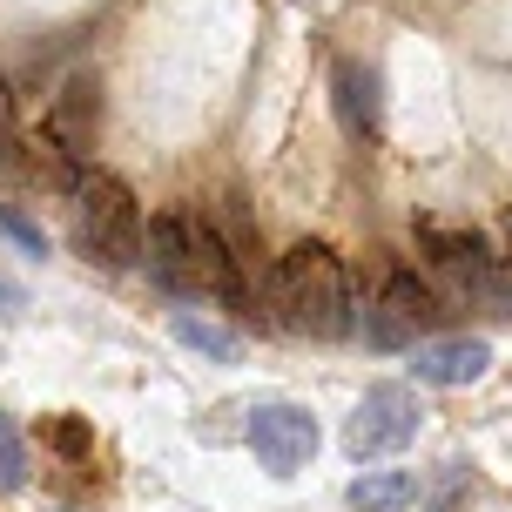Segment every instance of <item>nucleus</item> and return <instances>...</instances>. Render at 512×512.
I'll use <instances>...</instances> for the list:
<instances>
[{
  "instance_id": "2",
  "label": "nucleus",
  "mask_w": 512,
  "mask_h": 512,
  "mask_svg": "<svg viewBox=\"0 0 512 512\" xmlns=\"http://www.w3.org/2000/svg\"><path fill=\"white\" fill-rule=\"evenodd\" d=\"M68 196H75V250L88 263H102V270H128L142 256V203H135V189L115 169L81 162Z\"/></svg>"
},
{
  "instance_id": "10",
  "label": "nucleus",
  "mask_w": 512,
  "mask_h": 512,
  "mask_svg": "<svg viewBox=\"0 0 512 512\" xmlns=\"http://www.w3.org/2000/svg\"><path fill=\"white\" fill-rule=\"evenodd\" d=\"M331 102H337V122L351 142H371L384 122V95H378V68H364V61H337L331 75Z\"/></svg>"
},
{
  "instance_id": "1",
  "label": "nucleus",
  "mask_w": 512,
  "mask_h": 512,
  "mask_svg": "<svg viewBox=\"0 0 512 512\" xmlns=\"http://www.w3.org/2000/svg\"><path fill=\"white\" fill-rule=\"evenodd\" d=\"M277 310L304 337H344L351 331V277L331 243H290L277 256Z\"/></svg>"
},
{
  "instance_id": "6",
  "label": "nucleus",
  "mask_w": 512,
  "mask_h": 512,
  "mask_svg": "<svg viewBox=\"0 0 512 512\" xmlns=\"http://www.w3.org/2000/svg\"><path fill=\"white\" fill-rule=\"evenodd\" d=\"M243 438H250V452H256L263 472L290 479V472H304L310 452H317V418H310L304 405H256Z\"/></svg>"
},
{
  "instance_id": "3",
  "label": "nucleus",
  "mask_w": 512,
  "mask_h": 512,
  "mask_svg": "<svg viewBox=\"0 0 512 512\" xmlns=\"http://www.w3.org/2000/svg\"><path fill=\"white\" fill-rule=\"evenodd\" d=\"M418 243H425V256H432L445 277L459 283L465 297H479V304L492 310V317H512V277L492 263V250L479 243L472 230H445V223H425L418 230Z\"/></svg>"
},
{
  "instance_id": "14",
  "label": "nucleus",
  "mask_w": 512,
  "mask_h": 512,
  "mask_svg": "<svg viewBox=\"0 0 512 512\" xmlns=\"http://www.w3.org/2000/svg\"><path fill=\"white\" fill-rule=\"evenodd\" d=\"M27 486V438L21 425L0 411V492H21Z\"/></svg>"
},
{
  "instance_id": "15",
  "label": "nucleus",
  "mask_w": 512,
  "mask_h": 512,
  "mask_svg": "<svg viewBox=\"0 0 512 512\" xmlns=\"http://www.w3.org/2000/svg\"><path fill=\"white\" fill-rule=\"evenodd\" d=\"M0 230L14 236V243H21L27 256H48V236H41V223H27V216H21L14 203H0Z\"/></svg>"
},
{
  "instance_id": "7",
  "label": "nucleus",
  "mask_w": 512,
  "mask_h": 512,
  "mask_svg": "<svg viewBox=\"0 0 512 512\" xmlns=\"http://www.w3.org/2000/svg\"><path fill=\"white\" fill-rule=\"evenodd\" d=\"M142 250H149V277L169 297H203L196 277V209H162L142 223Z\"/></svg>"
},
{
  "instance_id": "17",
  "label": "nucleus",
  "mask_w": 512,
  "mask_h": 512,
  "mask_svg": "<svg viewBox=\"0 0 512 512\" xmlns=\"http://www.w3.org/2000/svg\"><path fill=\"white\" fill-rule=\"evenodd\" d=\"M21 304H27L21 290H14V283H0V310H21Z\"/></svg>"
},
{
  "instance_id": "16",
  "label": "nucleus",
  "mask_w": 512,
  "mask_h": 512,
  "mask_svg": "<svg viewBox=\"0 0 512 512\" xmlns=\"http://www.w3.org/2000/svg\"><path fill=\"white\" fill-rule=\"evenodd\" d=\"M54 445H61V452H81V445H88V432H81L75 418H61V425H54Z\"/></svg>"
},
{
  "instance_id": "4",
  "label": "nucleus",
  "mask_w": 512,
  "mask_h": 512,
  "mask_svg": "<svg viewBox=\"0 0 512 512\" xmlns=\"http://www.w3.org/2000/svg\"><path fill=\"white\" fill-rule=\"evenodd\" d=\"M418 398H411L405 384H371L358 398V411L344 418V452L351 459H384V452H405L411 438H418Z\"/></svg>"
},
{
  "instance_id": "12",
  "label": "nucleus",
  "mask_w": 512,
  "mask_h": 512,
  "mask_svg": "<svg viewBox=\"0 0 512 512\" xmlns=\"http://www.w3.org/2000/svg\"><path fill=\"white\" fill-rule=\"evenodd\" d=\"M176 344H189V351H203V358H216V364H236V351H243L236 331L209 324V317H189V310H176Z\"/></svg>"
},
{
  "instance_id": "9",
  "label": "nucleus",
  "mask_w": 512,
  "mask_h": 512,
  "mask_svg": "<svg viewBox=\"0 0 512 512\" xmlns=\"http://www.w3.org/2000/svg\"><path fill=\"white\" fill-rule=\"evenodd\" d=\"M492 364V344L486 337H418L411 344V378L418 384H479Z\"/></svg>"
},
{
  "instance_id": "13",
  "label": "nucleus",
  "mask_w": 512,
  "mask_h": 512,
  "mask_svg": "<svg viewBox=\"0 0 512 512\" xmlns=\"http://www.w3.org/2000/svg\"><path fill=\"white\" fill-rule=\"evenodd\" d=\"M27 176V135L14 122V95H7V81H0V182Z\"/></svg>"
},
{
  "instance_id": "8",
  "label": "nucleus",
  "mask_w": 512,
  "mask_h": 512,
  "mask_svg": "<svg viewBox=\"0 0 512 512\" xmlns=\"http://www.w3.org/2000/svg\"><path fill=\"white\" fill-rule=\"evenodd\" d=\"M95 128H102V81L95 75H68L61 95L48 102V128H41V135H48L61 155L81 162V155L95 149Z\"/></svg>"
},
{
  "instance_id": "11",
  "label": "nucleus",
  "mask_w": 512,
  "mask_h": 512,
  "mask_svg": "<svg viewBox=\"0 0 512 512\" xmlns=\"http://www.w3.org/2000/svg\"><path fill=\"white\" fill-rule=\"evenodd\" d=\"M358 512H398L418 499V472H364V479H351V492H344Z\"/></svg>"
},
{
  "instance_id": "5",
  "label": "nucleus",
  "mask_w": 512,
  "mask_h": 512,
  "mask_svg": "<svg viewBox=\"0 0 512 512\" xmlns=\"http://www.w3.org/2000/svg\"><path fill=\"white\" fill-rule=\"evenodd\" d=\"M438 317H445L438 290L418 283V270H398V277H384L378 304H371V317H364V337H371L378 351H405V344H418V337L432 331Z\"/></svg>"
}]
</instances>
